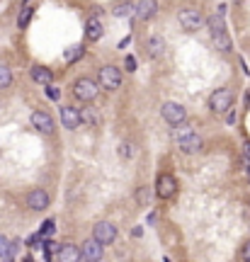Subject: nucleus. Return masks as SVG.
I'll use <instances>...</instances> for the list:
<instances>
[{
    "mask_svg": "<svg viewBox=\"0 0 250 262\" xmlns=\"http://www.w3.org/2000/svg\"><path fill=\"white\" fill-rule=\"evenodd\" d=\"M160 112H163V119H165L168 124H173V127H180V124L187 119L185 107H182V105H177V102H165Z\"/></svg>",
    "mask_w": 250,
    "mask_h": 262,
    "instance_id": "nucleus-4",
    "label": "nucleus"
},
{
    "mask_svg": "<svg viewBox=\"0 0 250 262\" xmlns=\"http://www.w3.org/2000/svg\"><path fill=\"white\" fill-rule=\"evenodd\" d=\"M119 155H122V158H131V155H134V146H131V143H122V146H119Z\"/></svg>",
    "mask_w": 250,
    "mask_h": 262,
    "instance_id": "nucleus-27",
    "label": "nucleus"
},
{
    "mask_svg": "<svg viewBox=\"0 0 250 262\" xmlns=\"http://www.w3.org/2000/svg\"><path fill=\"white\" fill-rule=\"evenodd\" d=\"M192 133H194V131L190 129V127H182V124H180V127L175 129V141H177V143H182V141H185V138H190Z\"/></svg>",
    "mask_w": 250,
    "mask_h": 262,
    "instance_id": "nucleus-23",
    "label": "nucleus"
},
{
    "mask_svg": "<svg viewBox=\"0 0 250 262\" xmlns=\"http://www.w3.org/2000/svg\"><path fill=\"white\" fill-rule=\"evenodd\" d=\"M115 238H117V228L110 221H102V224L95 226V233H93V241L95 243L110 245V243H115Z\"/></svg>",
    "mask_w": 250,
    "mask_h": 262,
    "instance_id": "nucleus-6",
    "label": "nucleus"
},
{
    "mask_svg": "<svg viewBox=\"0 0 250 262\" xmlns=\"http://www.w3.org/2000/svg\"><path fill=\"white\" fill-rule=\"evenodd\" d=\"M175 189H177V182H175L173 175H158V180H155V194L160 199H170L175 194Z\"/></svg>",
    "mask_w": 250,
    "mask_h": 262,
    "instance_id": "nucleus-7",
    "label": "nucleus"
},
{
    "mask_svg": "<svg viewBox=\"0 0 250 262\" xmlns=\"http://www.w3.org/2000/svg\"><path fill=\"white\" fill-rule=\"evenodd\" d=\"M207 24H209V32L214 34H226L229 32V27H226V19H224V15L219 12V15H212V17L207 19Z\"/></svg>",
    "mask_w": 250,
    "mask_h": 262,
    "instance_id": "nucleus-14",
    "label": "nucleus"
},
{
    "mask_svg": "<svg viewBox=\"0 0 250 262\" xmlns=\"http://www.w3.org/2000/svg\"><path fill=\"white\" fill-rule=\"evenodd\" d=\"M241 258H243L246 262H250V241L243 245V250H241Z\"/></svg>",
    "mask_w": 250,
    "mask_h": 262,
    "instance_id": "nucleus-29",
    "label": "nucleus"
},
{
    "mask_svg": "<svg viewBox=\"0 0 250 262\" xmlns=\"http://www.w3.org/2000/svg\"><path fill=\"white\" fill-rule=\"evenodd\" d=\"M80 248L73 243H63L58 248V262H80Z\"/></svg>",
    "mask_w": 250,
    "mask_h": 262,
    "instance_id": "nucleus-11",
    "label": "nucleus"
},
{
    "mask_svg": "<svg viewBox=\"0 0 250 262\" xmlns=\"http://www.w3.org/2000/svg\"><path fill=\"white\" fill-rule=\"evenodd\" d=\"M61 122H63V127L66 129H78L80 127V110H76V107H63L61 110Z\"/></svg>",
    "mask_w": 250,
    "mask_h": 262,
    "instance_id": "nucleus-12",
    "label": "nucleus"
},
{
    "mask_svg": "<svg viewBox=\"0 0 250 262\" xmlns=\"http://www.w3.org/2000/svg\"><path fill=\"white\" fill-rule=\"evenodd\" d=\"M100 117H97L95 110H83L80 112V124H97Z\"/></svg>",
    "mask_w": 250,
    "mask_h": 262,
    "instance_id": "nucleus-22",
    "label": "nucleus"
},
{
    "mask_svg": "<svg viewBox=\"0 0 250 262\" xmlns=\"http://www.w3.org/2000/svg\"><path fill=\"white\" fill-rule=\"evenodd\" d=\"M17 241L12 243V241H7L5 236H0V258L2 260H12V255L17 253Z\"/></svg>",
    "mask_w": 250,
    "mask_h": 262,
    "instance_id": "nucleus-15",
    "label": "nucleus"
},
{
    "mask_svg": "<svg viewBox=\"0 0 250 262\" xmlns=\"http://www.w3.org/2000/svg\"><path fill=\"white\" fill-rule=\"evenodd\" d=\"M10 83H12V73H10L7 68H2V66H0V88H7Z\"/></svg>",
    "mask_w": 250,
    "mask_h": 262,
    "instance_id": "nucleus-26",
    "label": "nucleus"
},
{
    "mask_svg": "<svg viewBox=\"0 0 250 262\" xmlns=\"http://www.w3.org/2000/svg\"><path fill=\"white\" fill-rule=\"evenodd\" d=\"M80 258H83L85 262H100V260H102V245L95 243L93 238H90V241H85L83 248H80Z\"/></svg>",
    "mask_w": 250,
    "mask_h": 262,
    "instance_id": "nucleus-8",
    "label": "nucleus"
},
{
    "mask_svg": "<svg viewBox=\"0 0 250 262\" xmlns=\"http://www.w3.org/2000/svg\"><path fill=\"white\" fill-rule=\"evenodd\" d=\"M29 17H32V7H29V5H24V7H22V12H19V17H17V24L22 27V29L27 27Z\"/></svg>",
    "mask_w": 250,
    "mask_h": 262,
    "instance_id": "nucleus-24",
    "label": "nucleus"
},
{
    "mask_svg": "<svg viewBox=\"0 0 250 262\" xmlns=\"http://www.w3.org/2000/svg\"><path fill=\"white\" fill-rule=\"evenodd\" d=\"M155 7H158V5H155L153 0H141V2H131V12H136V17H138V19L153 17Z\"/></svg>",
    "mask_w": 250,
    "mask_h": 262,
    "instance_id": "nucleus-13",
    "label": "nucleus"
},
{
    "mask_svg": "<svg viewBox=\"0 0 250 262\" xmlns=\"http://www.w3.org/2000/svg\"><path fill=\"white\" fill-rule=\"evenodd\" d=\"M100 85H102L105 90H117V88L122 85V73H119V68H115V66L100 68Z\"/></svg>",
    "mask_w": 250,
    "mask_h": 262,
    "instance_id": "nucleus-5",
    "label": "nucleus"
},
{
    "mask_svg": "<svg viewBox=\"0 0 250 262\" xmlns=\"http://www.w3.org/2000/svg\"><path fill=\"white\" fill-rule=\"evenodd\" d=\"M146 199H148V187L138 189V202H141V204H146Z\"/></svg>",
    "mask_w": 250,
    "mask_h": 262,
    "instance_id": "nucleus-30",
    "label": "nucleus"
},
{
    "mask_svg": "<svg viewBox=\"0 0 250 262\" xmlns=\"http://www.w3.org/2000/svg\"><path fill=\"white\" fill-rule=\"evenodd\" d=\"M73 95L80 102H93L97 97V83L93 78H78L73 83Z\"/></svg>",
    "mask_w": 250,
    "mask_h": 262,
    "instance_id": "nucleus-2",
    "label": "nucleus"
},
{
    "mask_svg": "<svg viewBox=\"0 0 250 262\" xmlns=\"http://www.w3.org/2000/svg\"><path fill=\"white\" fill-rule=\"evenodd\" d=\"M54 231H56V224H54V219H49V221H44L41 231H39V236H41V238H49Z\"/></svg>",
    "mask_w": 250,
    "mask_h": 262,
    "instance_id": "nucleus-25",
    "label": "nucleus"
},
{
    "mask_svg": "<svg viewBox=\"0 0 250 262\" xmlns=\"http://www.w3.org/2000/svg\"><path fill=\"white\" fill-rule=\"evenodd\" d=\"M126 10H131V2H126V5H117V15H126Z\"/></svg>",
    "mask_w": 250,
    "mask_h": 262,
    "instance_id": "nucleus-31",
    "label": "nucleus"
},
{
    "mask_svg": "<svg viewBox=\"0 0 250 262\" xmlns=\"http://www.w3.org/2000/svg\"><path fill=\"white\" fill-rule=\"evenodd\" d=\"M212 41L219 51H231V37H229V32L226 34H214Z\"/></svg>",
    "mask_w": 250,
    "mask_h": 262,
    "instance_id": "nucleus-20",
    "label": "nucleus"
},
{
    "mask_svg": "<svg viewBox=\"0 0 250 262\" xmlns=\"http://www.w3.org/2000/svg\"><path fill=\"white\" fill-rule=\"evenodd\" d=\"M27 206L34 209V211H44V209L49 206V194H46L44 189H34V192H29V194H27Z\"/></svg>",
    "mask_w": 250,
    "mask_h": 262,
    "instance_id": "nucleus-10",
    "label": "nucleus"
},
{
    "mask_svg": "<svg viewBox=\"0 0 250 262\" xmlns=\"http://www.w3.org/2000/svg\"><path fill=\"white\" fill-rule=\"evenodd\" d=\"M209 105H212L214 112H229L233 105V93L231 90H226V88H219V90H214L212 97H209Z\"/></svg>",
    "mask_w": 250,
    "mask_h": 262,
    "instance_id": "nucleus-3",
    "label": "nucleus"
},
{
    "mask_svg": "<svg viewBox=\"0 0 250 262\" xmlns=\"http://www.w3.org/2000/svg\"><path fill=\"white\" fill-rule=\"evenodd\" d=\"M202 146H204V141H202L197 133H192L190 138H185V141L180 143V148L185 150V153H199V150H202Z\"/></svg>",
    "mask_w": 250,
    "mask_h": 262,
    "instance_id": "nucleus-17",
    "label": "nucleus"
},
{
    "mask_svg": "<svg viewBox=\"0 0 250 262\" xmlns=\"http://www.w3.org/2000/svg\"><path fill=\"white\" fill-rule=\"evenodd\" d=\"M177 19H180V27H182L185 32H197V29H202V27L207 24L204 15H202L197 7H185V10H180Z\"/></svg>",
    "mask_w": 250,
    "mask_h": 262,
    "instance_id": "nucleus-1",
    "label": "nucleus"
},
{
    "mask_svg": "<svg viewBox=\"0 0 250 262\" xmlns=\"http://www.w3.org/2000/svg\"><path fill=\"white\" fill-rule=\"evenodd\" d=\"M243 155L250 160V143H246V146H243Z\"/></svg>",
    "mask_w": 250,
    "mask_h": 262,
    "instance_id": "nucleus-33",
    "label": "nucleus"
},
{
    "mask_svg": "<svg viewBox=\"0 0 250 262\" xmlns=\"http://www.w3.org/2000/svg\"><path fill=\"white\" fill-rule=\"evenodd\" d=\"M163 49H165V44H163V39L153 37V39H148V41H146V51H148V56L158 58V56H160V54H163Z\"/></svg>",
    "mask_w": 250,
    "mask_h": 262,
    "instance_id": "nucleus-19",
    "label": "nucleus"
},
{
    "mask_svg": "<svg viewBox=\"0 0 250 262\" xmlns=\"http://www.w3.org/2000/svg\"><path fill=\"white\" fill-rule=\"evenodd\" d=\"M126 68H129V71H136V58L134 56H126Z\"/></svg>",
    "mask_w": 250,
    "mask_h": 262,
    "instance_id": "nucleus-32",
    "label": "nucleus"
},
{
    "mask_svg": "<svg viewBox=\"0 0 250 262\" xmlns=\"http://www.w3.org/2000/svg\"><path fill=\"white\" fill-rule=\"evenodd\" d=\"M32 80H34V83H41V85H49V83H51V71L44 68V66H34V68H32Z\"/></svg>",
    "mask_w": 250,
    "mask_h": 262,
    "instance_id": "nucleus-18",
    "label": "nucleus"
},
{
    "mask_svg": "<svg viewBox=\"0 0 250 262\" xmlns=\"http://www.w3.org/2000/svg\"><path fill=\"white\" fill-rule=\"evenodd\" d=\"M29 122H32V127L37 131H41V133H51V131H54V119L46 112H34L29 117Z\"/></svg>",
    "mask_w": 250,
    "mask_h": 262,
    "instance_id": "nucleus-9",
    "label": "nucleus"
},
{
    "mask_svg": "<svg viewBox=\"0 0 250 262\" xmlns=\"http://www.w3.org/2000/svg\"><path fill=\"white\" fill-rule=\"evenodd\" d=\"M85 34H88V39L97 41V39L102 37V22H100L97 17H90L88 22H85Z\"/></svg>",
    "mask_w": 250,
    "mask_h": 262,
    "instance_id": "nucleus-16",
    "label": "nucleus"
},
{
    "mask_svg": "<svg viewBox=\"0 0 250 262\" xmlns=\"http://www.w3.org/2000/svg\"><path fill=\"white\" fill-rule=\"evenodd\" d=\"M46 97H49V100H58V97H61L58 88H54V85H46Z\"/></svg>",
    "mask_w": 250,
    "mask_h": 262,
    "instance_id": "nucleus-28",
    "label": "nucleus"
},
{
    "mask_svg": "<svg viewBox=\"0 0 250 262\" xmlns=\"http://www.w3.org/2000/svg\"><path fill=\"white\" fill-rule=\"evenodd\" d=\"M83 54H85V49H83L80 44H76V46H71V49L66 51V61L73 63V61H78V58H83Z\"/></svg>",
    "mask_w": 250,
    "mask_h": 262,
    "instance_id": "nucleus-21",
    "label": "nucleus"
}]
</instances>
